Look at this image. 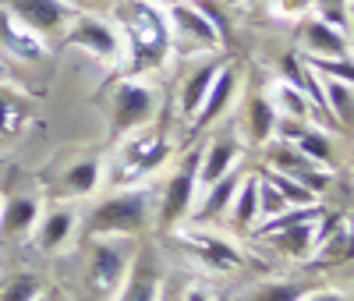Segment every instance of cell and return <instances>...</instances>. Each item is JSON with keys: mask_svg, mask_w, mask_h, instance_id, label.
<instances>
[{"mask_svg": "<svg viewBox=\"0 0 354 301\" xmlns=\"http://www.w3.org/2000/svg\"><path fill=\"white\" fill-rule=\"evenodd\" d=\"M216 71H220L216 64H202V68H195V71H192V78H188V85H185V93H181V107H185V113H188V117H195V113H198V107H202L205 93H209V85H213Z\"/></svg>", "mask_w": 354, "mask_h": 301, "instance_id": "cell-22", "label": "cell"}, {"mask_svg": "<svg viewBox=\"0 0 354 301\" xmlns=\"http://www.w3.org/2000/svg\"><path fill=\"white\" fill-rule=\"evenodd\" d=\"M315 224L319 220H301V224H290V227H280V230H270L262 234L277 252L290 255V259H308L315 252Z\"/></svg>", "mask_w": 354, "mask_h": 301, "instance_id": "cell-11", "label": "cell"}, {"mask_svg": "<svg viewBox=\"0 0 354 301\" xmlns=\"http://www.w3.org/2000/svg\"><path fill=\"white\" fill-rule=\"evenodd\" d=\"M149 4H170V0H149Z\"/></svg>", "mask_w": 354, "mask_h": 301, "instance_id": "cell-37", "label": "cell"}, {"mask_svg": "<svg viewBox=\"0 0 354 301\" xmlns=\"http://www.w3.org/2000/svg\"><path fill=\"white\" fill-rule=\"evenodd\" d=\"M96 185H100V160H82L64 177V188L71 195H88V192H96Z\"/></svg>", "mask_w": 354, "mask_h": 301, "instance_id": "cell-27", "label": "cell"}, {"mask_svg": "<svg viewBox=\"0 0 354 301\" xmlns=\"http://www.w3.org/2000/svg\"><path fill=\"white\" fill-rule=\"evenodd\" d=\"M322 103L326 110L340 120L344 128H351L354 120V96H351V82H337V78H326L322 82Z\"/></svg>", "mask_w": 354, "mask_h": 301, "instance_id": "cell-21", "label": "cell"}, {"mask_svg": "<svg viewBox=\"0 0 354 301\" xmlns=\"http://www.w3.org/2000/svg\"><path fill=\"white\" fill-rule=\"evenodd\" d=\"M170 153V142L160 135V131H142L128 149H124V174L121 177H142L156 170Z\"/></svg>", "mask_w": 354, "mask_h": 301, "instance_id": "cell-9", "label": "cell"}, {"mask_svg": "<svg viewBox=\"0 0 354 301\" xmlns=\"http://www.w3.org/2000/svg\"><path fill=\"white\" fill-rule=\"evenodd\" d=\"M241 177L227 170L223 177H216L213 185H205V199H202V209H198V220H216L220 213H227V206L234 199V192H238Z\"/></svg>", "mask_w": 354, "mask_h": 301, "instance_id": "cell-17", "label": "cell"}, {"mask_svg": "<svg viewBox=\"0 0 354 301\" xmlns=\"http://www.w3.org/2000/svg\"><path fill=\"white\" fill-rule=\"evenodd\" d=\"M64 4H68L71 11L78 8V11H88V15H96V11H110V8L117 4V0H64Z\"/></svg>", "mask_w": 354, "mask_h": 301, "instance_id": "cell-34", "label": "cell"}, {"mask_svg": "<svg viewBox=\"0 0 354 301\" xmlns=\"http://www.w3.org/2000/svg\"><path fill=\"white\" fill-rule=\"evenodd\" d=\"M301 301H344V298L333 294V291H322V294H308V298H301Z\"/></svg>", "mask_w": 354, "mask_h": 301, "instance_id": "cell-35", "label": "cell"}, {"mask_svg": "<svg viewBox=\"0 0 354 301\" xmlns=\"http://www.w3.org/2000/svg\"><path fill=\"white\" fill-rule=\"evenodd\" d=\"M259 177H262V181H270V185L283 195L287 206H312V202H315V195H312L305 185H298L294 177H287V174H280V170H273V167H266Z\"/></svg>", "mask_w": 354, "mask_h": 301, "instance_id": "cell-25", "label": "cell"}, {"mask_svg": "<svg viewBox=\"0 0 354 301\" xmlns=\"http://www.w3.org/2000/svg\"><path fill=\"white\" fill-rule=\"evenodd\" d=\"M227 209H230L234 227H252V224H259V177L241 181Z\"/></svg>", "mask_w": 354, "mask_h": 301, "instance_id": "cell-20", "label": "cell"}, {"mask_svg": "<svg viewBox=\"0 0 354 301\" xmlns=\"http://www.w3.org/2000/svg\"><path fill=\"white\" fill-rule=\"evenodd\" d=\"M188 248L209 266V269H238L241 266V252L230 245L223 237H213V234H192L188 237Z\"/></svg>", "mask_w": 354, "mask_h": 301, "instance_id": "cell-13", "label": "cell"}, {"mask_svg": "<svg viewBox=\"0 0 354 301\" xmlns=\"http://www.w3.org/2000/svg\"><path fill=\"white\" fill-rule=\"evenodd\" d=\"M32 301H46V298H39V294H36V298H32Z\"/></svg>", "mask_w": 354, "mask_h": 301, "instance_id": "cell-38", "label": "cell"}, {"mask_svg": "<svg viewBox=\"0 0 354 301\" xmlns=\"http://www.w3.org/2000/svg\"><path fill=\"white\" fill-rule=\"evenodd\" d=\"M113 11L121 15V28L128 36L131 71L160 68L170 50V28L167 18L156 11V4H149V0H117Z\"/></svg>", "mask_w": 354, "mask_h": 301, "instance_id": "cell-1", "label": "cell"}, {"mask_svg": "<svg viewBox=\"0 0 354 301\" xmlns=\"http://www.w3.org/2000/svg\"><path fill=\"white\" fill-rule=\"evenodd\" d=\"M305 46H308V57H351L347 33H340V28L319 21V18L305 25Z\"/></svg>", "mask_w": 354, "mask_h": 301, "instance_id": "cell-14", "label": "cell"}, {"mask_svg": "<svg viewBox=\"0 0 354 301\" xmlns=\"http://www.w3.org/2000/svg\"><path fill=\"white\" fill-rule=\"evenodd\" d=\"M156 298H160V277H156V269L145 262V266L135 269L131 280L124 284L121 301H156Z\"/></svg>", "mask_w": 354, "mask_h": 301, "instance_id": "cell-23", "label": "cell"}, {"mask_svg": "<svg viewBox=\"0 0 354 301\" xmlns=\"http://www.w3.org/2000/svg\"><path fill=\"white\" fill-rule=\"evenodd\" d=\"M149 224V192H128L100 202L88 217V234H135Z\"/></svg>", "mask_w": 354, "mask_h": 301, "instance_id": "cell-2", "label": "cell"}, {"mask_svg": "<svg viewBox=\"0 0 354 301\" xmlns=\"http://www.w3.org/2000/svg\"><path fill=\"white\" fill-rule=\"evenodd\" d=\"M36 220H39V202L36 199H28V195L8 199L4 209H0V241L28 234L36 227Z\"/></svg>", "mask_w": 354, "mask_h": 301, "instance_id": "cell-12", "label": "cell"}, {"mask_svg": "<svg viewBox=\"0 0 354 301\" xmlns=\"http://www.w3.org/2000/svg\"><path fill=\"white\" fill-rule=\"evenodd\" d=\"M312 259H315L319 266H340V262H347V259H351V224L340 220V224L315 245Z\"/></svg>", "mask_w": 354, "mask_h": 301, "instance_id": "cell-19", "label": "cell"}, {"mask_svg": "<svg viewBox=\"0 0 354 301\" xmlns=\"http://www.w3.org/2000/svg\"><path fill=\"white\" fill-rule=\"evenodd\" d=\"M266 160H270L273 170H280V174L294 177L298 185H305L312 195L330 192V185H333V170L312 163V160H308L305 153H298V149H294L290 142H273L270 149H266Z\"/></svg>", "mask_w": 354, "mask_h": 301, "instance_id": "cell-4", "label": "cell"}, {"mask_svg": "<svg viewBox=\"0 0 354 301\" xmlns=\"http://www.w3.org/2000/svg\"><path fill=\"white\" fill-rule=\"evenodd\" d=\"M280 117H294V120H312V103H308V96L305 93H298L294 85H287V82H280V89H277V107H273Z\"/></svg>", "mask_w": 354, "mask_h": 301, "instance_id": "cell-26", "label": "cell"}, {"mask_svg": "<svg viewBox=\"0 0 354 301\" xmlns=\"http://www.w3.org/2000/svg\"><path fill=\"white\" fill-rule=\"evenodd\" d=\"M319 8V21H326L333 28H340V33H351V21H347V0H315Z\"/></svg>", "mask_w": 354, "mask_h": 301, "instance_id": "cell-31", "label": "cell"}, {"mask_svg": "<svg viewBox=\"0 0 354 301\" xmlns=\"http://www.w3.org/2000/svg\"><path fill=\"white\" fill-rule=\"evenodd\" d=\"M273 125H277L273 103L262 100V96H252V103H248V135H252V142H270Z\"/></svg>", "mask_w": 354, "mask_h": 301, "instance_id": "cell-24", "label": "cell"}, {"mask_svg": "<svg viewBox=\"0 0 354 301\" xmlns=\"http://www.w3.org/2000/svg\"><path fill=\"white\" fill-rule=\"evenodd\" d=\"M198 163H202V149H192V153L181 160V167L174 170V177L167 181L163 209H160L163 227H174L177 220L188 213V206L195 199V188H198Z\"/></svg>", "mask_w": 354, "mask_h": 301, "instance_id": "cell-7", "label": "cell"}, {"mask_svg": "<svg viewBox=\"0 0 354 301\" xmlns=\"http://www.w3.org/2000/svg\"><path fill=\"white\" fill-rule=\"evenodd\" d=\"M36 294H39V280L36 277H15L4 287V294H0V301H32Z\"/></svg>", "mask_w": 354, "mask_h": 301, "instance_id": "cell-33", "label": "cell"}, {"mask_svg": "<svg viewBox=\"0 0 354 301\" xmlns=\"http://www.w3.org/2000/svg\"><path fill=\"white\" fill-rule=\"evenodd\" d=\"M305 64L312 71H322L337 82H354V60L351 57H308Z\"/></svg>", "mask_w": 354, "mask_h": 301, "instance_id": "cell-30", "label": "cell"}, {"mask_svg": "<svg viewBox=\"0 0 354 301\" xmlns=\"http://www.w3.org/2000/svg\"><path fill=\"white\" fill-rule=\"evenodd\" d=\"M298 153H305L312 163H319V167H330L333 170V138L322 131V128H315V125H305L298 135H294V142H290Z\"/></svg>", "mask_w": 354, "mask_h": 301, "instance_id": "cell-18", "label": "cell"}, {"mask_svg": "<svg viewBox=\"0 0 354 301\" xmlns=\"http://www.w3.org/2000/svg\"><path fill=\"white\" fill-rule=\"evenodd\" d=\"M128 269V255L121 245H100L93 252V284L100 291H113Z\"/></svg>", "mask_w": 354, "mask_h": 301, "instance_id": "cell-15", "label": "cell"}, {"mask_svg": "<svg viewBox=\"0 0 354 301\" xmlns=\"http://www.w3.org/2000/svg\"><path fill=\"white\" fill-rule=\"evenodd\" d=\"M156 117V100L145 85L124 82L113 93V113H110V128L113 135H128L135 128H145Z\"/></svg>", "mask_w": 354, "mask_h": 301, "instance_id": "cell-6", "label": "cell"}, {"mask_svg": "<svg viewBox=\"0 0 354 301\" xmlns=\"http://www.w3.org/2000/svg\"><path fill=\"white\" fill-rule=\"evenodd\" d=\"M170 39H177L188 50H216L220 46V33L213 28V21L198 11V4H188V0H170Z\"/></svg>", "mask_w": 354, "mask_h": 301, "instance_id": "cell-3", "label": "cell"}, {"mask_svg": "<svg viewBox=\"0 0 354 301\" xmlns=\"http://www.w3.org/2000/svg\"><path fill=\"white\" fill-rule=\"evenodd\" d=\"M283 209H287L283 195L270 185V181H262V177H259V224H262V220H270V217H277V213H283Z\"/></svg>", "mask_w": 354, "mask_h": 301, "instance_id": "cell-32", "label": "cell"}, {"mask_svg": "<svg viewBox=\"0 0 354 301\" xmlns=\"http://www.w3.org/2000/svg\"><path fill=\"white\" fill-rule=\"evenodd\" d=\"M64 39L71 46L88 50L100 60H117V57H121V39H117V33L106 21H100L96 15H75L71 25H68V33H64Z\"/></svg>", "mask_w": 354, "mask_h": 301, "instance_id": "cell-8", "label": "cell"}, {"mask_svg": "<svg viewBox=\"0 0 354 301\" xmlns=\"http://www.w3.org/2000/svg\"><path fill=\"white\" fill-rule=\"evenodd\" d=\"M234 89H238V71H234V68H220L213 85H209V93H205V100H202V107H198V113L192 117L195 128H209L216 117H223V110L234 100Z\"/></svg>", "mask_w": 354, "mask_h": 301, "instance_id": "cell-10", "label": "cell"}, {"mask_svg": "<svg viewBox=\"0 0 354 301\" xmlns=\"http://www.w3.org/2000/svg\"><path fill=\"white\" fill-rule=\"evenodd\" d=\"M234 160H238V142L234 138H216L209 149L202 153V163H198V185H213L216 177H223L227 170H234Z\"/></svg>", "mask_w": 354, "mask_h": 301, "instance_id": "cell-16", "label": "cell"}, {"mask_svg": "<svg viewBox=\"0 0 354 301\" xmlns=\"http://www.w3.org/2000/svg\"><path fill=\"white\" fill-rule=\"evenodd\" d=\"M185 301H209V294H205V291H188Z\"/></svg>", "mask_w": 354, "mask_h": 301, "instance_id": "cell-36", "label": "cell"}, {"mask_svg": "<svg viewBox=\"0 0 354 301\" xmlns=\"http://www.w3.org/2000/svg\"><path fill=\"white\" fill-rule=\"evenodd\" d=\"M71 227H75V217H71V213H53V217H46L43 234H39V245H43L46 252H53L57 245H64V241H68Z\"/></svg>", "mask_w": 354, "mask_h": 301, "instance_id": "cell-29", "label": "cell"}, {"mask_svg": "<svg viewBox=\"0 0 354 301\" xmlns=\"http://www.w3.org/2000/svg\"><path fill=\"white\" fill-rule=\"evenodd\" d=\"M305 294H308V284L287 280V284H262V287H255L248 294V301H301Z\"/></svg>", "mask_w": 354, "mask_h": 301, "instance_id": "cell-28", "label": "cell"}, {"mask_svg": "<svg viewBox=\"0 0 354 301\" xmlns=\"http://www.w3.org/2000/svg\"><path fill=\"white\" fill-rule=\"evenodd\" d=\"M216 301H230V298H216Z\"/></svg>", "mask_w": 354, "mask_h": 301, "instance_id": "cell-39", "label": "cell"}, {"mask_svg": "<svg viewBox=\"0 0 354 301\" xmlns=\"http://www.w3.org/2000/svg\"><path fill=\"white\" fill-rule=\"evenodd\" d=\"M11 15L43 39H53V36H64L68 25L75 18V11L64 4V0H11Z\"/></svg>", "mask_w": 354, "mask_h": 301, "instance_id": "cell-5", "label": "cell"}]
</instances>
